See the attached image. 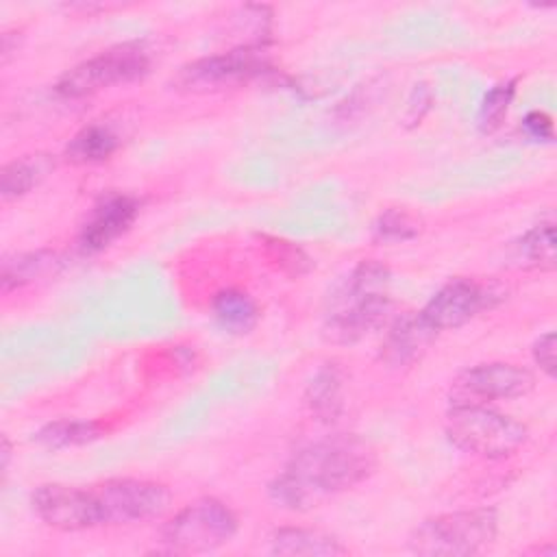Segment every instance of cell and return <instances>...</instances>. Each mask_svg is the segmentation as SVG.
<instances>
[{
	"label": "cell",
	"mask_w": 557,
	"mask_h": 557,
	"mask_svg": "<svg viewBox=\"0 0 557 557\" xmlns=\"http://www.w3.org/2000/svg\"><path fill=\"white\" fill-rule=\"evenodd\" d=\"M433 102V94L429 89L426 83H420L413 87L409 102H407V111H405V124L407 126H416L422 122V117L426 115V111L431 109Z\"/></svg>",
	"instance_id": "obj_25"
},
{
	"label": "cell",
	"mask_w": 557,
	"mask_h": 557,
	"mask_svg": "<svg viewBox=\"0 0 557 557\" xmlns=\"http://www.w3.org/2000/svg\"><path fill=\"white\" fill-rule=\"evenodd\" d=\"M57 265H59V259L54 252H28V255H17L13 259H4L2 289L9 292L13 287L33 283L35 278L50 274Z\"/></svg>",
	"instance_id": "obj_20"
},
{
	"label": "cell",
	"mask_w": 557,
	"mask_h": 557,
	"mask_svg": "<svg viewBox=\"0 0 557 557\" xmlns=\"http://www.w3.org/2000/svg\"><path fill=\"white\" fill-rule=\"evenodd\" d=\"M513 94H516V81H505V83L494 85L483 96V102L479 107V117H476L481 133H485V135L494 133L503 124V120L509 111V104L513 100Z\"/></svg>",
	"instance_id": "obj_22"
},
{
	"label": "cell",
	"mask_w": 557,
	"mask_h": 557,
	"mask_svg": "<svg viewBox=\"0 0 557 557\" xmlns=\"http://www.w3.org/2000/svg\"><path fill=\"white\" fill-rule=\"evenodd\" d=\"M211 311L218 326L231 335H246L259 322V307L255 298L235 287L218 292L211 302Z\"/></svg>",
	"instance_id": "obj_16"
},
{
	"label": "cell",
	"mask_w": 557,
	"mask_h": 557,
	"mask_svg": "<svg viewBox=\"0 0 557 557\" xmlns=\"http://www.w3.org/2000/svg\"><path fill=\"white\" fill-rule=\"evenodd\" d=\"M265 246L270 248L272 257L278 259L281 265H283V268H289L294 274H302V272H307L309 265H311V263H309V257H307L300 248L292 246L289 242H283V239H268Z\"/></svg>",
	"instance_id": "obj_24"
},
{
	"label": "cell",
	"mask_w": 557,
	"mask_h": 557,
	"mask_svg": "<svg viewBox=\"0 0 557 557\" xmlns=\"http://www.w3.org/2000/svg\"><path fill=\"white\" fill-rule=\"evenodd\" d=\"M0 455H2V472H7V468H9V459H11V444H9V440L7 437H2V448H0Z\"/></svg>",
	"instance_id": "obj_28"
},
{
	"label": "cell",
	"mask_w": 557,
	"mask_h": 557,
	"mask_svg": "<svg viewBox=\"0 0 557 557\" xmlns=\"http://www.w3.org/2000/svg\"><path fill=\"white\" fill-rule=\"evenodd\" d=\"M102 435L100 426L96 422L87 420H54L37 431L35 440L44 444L46 448H70V446H83Z\"/></svg>",
	"instance_id": "obj_21"
},
{
	"label": "cell",
	"mask_w": 557,
	"mask_h": 557,
	"mask_svg": "<svg viewBox=\"0 0 557 557\" xmlns=\"http://www.w3.org/2000/svg\"><path fill=\"white\" fill-rule=\"evenodd\" d=\"M237 533V516L218 498H200L183 507L161 529V542L170 553H207Z\"/></svg>",
	"instance_id": "obj_6"
},
{
	"label": "cell",
	"mask_w": 557,
	"mask_h": 557,
	"mask_svg": "<svg viewBox=\"0 0 557 557\" xmlns=\"http://www.w3.org/2000/svg\"><path fill=\"white\" fill-rule=\"evenodd\" d=\"M418 233L420 220L405 209H387L374 222V235L381 242H409Z\"/></svg>",
	"instance_id": "obj_23"
},
{
	"label": "cell",
	"mask_w": 557,
	"mask_h": 557,
	"mask_svg": "<svg viewBox=\"0 0 557 557\" xmlns=\"http://www.w3.org/2000/svg\"><path fill=\"white\" fill-rule=\"evenodd\" d=\"M120 146V137L104 124L83 126L65 146V159L76 165L107 161Z\"/></svg>",
	"instance_id": "obj_18"
},
{
	"label": "cell",
	"mask_w": 557,
	"mask_h": 557,
	"mask_svg": "<svg viewBox=\"0 0 557 557\" xmlns=\"http://www.w3.org/2000/svg\"><path fill=\"white\" fill-rule=\"evenodd\" d=\"M150 70V52L141 41H124L74 65L57 81V94L63 98H85L141 78Z\"/></svg>",
	"instance_id": "obj_5"
},
{
	"label": "cell",
	"mask_w": 557,
	"mask_h": 557,
	"mask_svg": "<svg viewBox=\"0 0 557 557\" xmlns=\"http://www.w3.org/2000/svg\"><path fill=\"white\" fill-rule=\"evenodd\" d=\"M533 359L535 363L540 366V370L553 379L555 376V363H557V357H555V333L548 331L544 335H540L533 344Z\"/></svg>",
	"instance_id": "obj_26"
},
{
	"label": "cell",
	"mask_w": 557,
	"mask_h": 557,
	"mask_svg": "<svg viewBox=\"0 0 557 557\" xmlns=\"http://www.w3.org/2000/svg\"><path fill=\"white\" fill-rule=\"evenodd\" d=\"M496 533L498 516L494 509L453 511L422 520L411 531L407 546L426 557H466L490 548Z\"/></svg>",
	"instance_id": "obj_3"
},
{
	"label": "cell",
	"mask_w": 557,
	"mask_h": 557,
	"mask_svg": "<svg viewBox=\"0 0 557 557\" xmlns=\"http://www.w3.org/2000/svg\"><path fill=\"white\" fill-rule=\"evenodd\" d=\"M137 213H139V202L133 196L111 194L102 198L94 207L87 224L81 231V237H78L81 248L85 252L104 250L109 244H113L120 235H124L131 228Z\"/></svg>",
	"instance_id": "obj_12"
},
{
	"label": "cell",
	"mask_w": 557,
	"mask_h": 557,
	"mask_svg": "<svg viewBox=\"0 0 557 557\" xmlns=\"http://www.w3.org/2000/svg\"><path fill=\"white\" fill-rule=\"evenodd\" d=\"M389 270L379 261H361L329 298L322 335L333 344H355L379 329L389 311Z\"/></svg>",
	"instance_id": "obj_2"
},
{
	"label": "cell",
	"mask_w": 557,
	"mask_h": 557,
	"mask_svg": "<svg viewBox=\"0 0 557 557\" xmlns=\"http://www.w3.org/2000/svg\"><path fill=\"white\" fill-rule=\"evenodd\" d=\"M268 67L261 46H237L222 54L202 57L181 67L176 85L187 91H220L252 81Z\"/></svg>",
	"instance_id": "obj_7"
},
{
	"label": "cell",
	"mask_w": 557,
	"mask_h": 557,
	"mask_svg": "<svg viewBox=\"0 0 557 557\" xmlns=\"http://www.w3.org/2000/svg\"><path fill=\"white\" fill-rule=\"evenodd\" d=\"M54 168L48 154H26L9 161L0 172V194L4 200H15L37 187Z\"/></svg>",
	"instance_id": "obj_17"
},
{
	"label": "cell",
	"mask_w": 557,
	"mask_h": 557,
	"mask_svg": "<svg viewBox=\"0 0 557 557\" xmlns=\"http://www.w3.org/2000/svg\"><path fill=\"white\" fill-rule=\"evenodd\" d=\"M500 294L474 278H453L442 285L420 311L422 320L437 333L459 329L476 318L481 311L492 309Z\"/></svg>",
	"instance_id": "obj_10"
},
{
	"label": "cell",
	"mask_w": 557,
	"mask_h": 557,
	"mask_svg": "<svg viewBox=\"0 0 557 557\" xmlns=\"http://www.w3.org/2000/svg\"><path fill=\"white\" fill-rule=\"evenodd\" d=\"M513 259L524 268H555V228L553 222H542L520 235L513 244Z\"/></svg>",
	"instance_id": "obj_19"
},
{
	"label": "cell",
	"mask_w": 557,
	"mask_h": 557,
	"mask_svg": "<svg viewBox=\"0 0 557 557\" xmlns=\"http://www.w3.org/2000/svg\"><path fill=\"white\" fill-rule=\"evenodd\" d=\"M270 553L285 557H335L344 555L346 548L337 537L320 529L283 527L272 533Z\"/></svg>",
	"instance_id": "obj_14"
},
{
	"label": "cell",
	"mask_w": 557,
	"mask_h": 557,
	"mask_svg": "<svg viewBox=\"0 0 557 557\" xmlns=\"http://www.w3.org/2000/svg\"><path fill=\"white\" fill-rule=\"evenodd\" d=\"M102 524H131L165 513L172 494L163 483L146 479H111L94 490Z\"/></svg>",
	"instance_id": "obj_8"
},
{
	"label": "cell",
	"mask_w": 557,
	"mask_h": 557,
	"mask_svg": "<svg viewBox=\"0 0 557 557\" xmlns=\"http://www.w3.org/2000/svg\"><path fill=\"white\" fill-rule=\"evenodd\" d=\"M30 505L41 522L59 531H83L102 524L94 490L87 492L63 483H46L33 492Z\"/></svg>",
	"instance_id": "obj_11"
},
{
	"label": "cell",
	"mask_w": 557,
	"mask_h": 557,
	"mask_svg": "<svg viewBox=\"0 0 557 557\" xmlns=\"http://www.w3.org/2000/svg\"><path fill=\"white\" fill-rule=\"evenodd\" d=\"M446 437L459 450L503 459L527 442V426L485 405H453L446 413Z\"/></svg>",
	"instance_id": "obj_4"
},
{
	"label": "cell",
	"mask_w": 557,
	"mask_h": 557,
	"mask_svg": "<svg viewBox=\"0 0 557 557\" xmlns=\"http://www.w3.org/2000/svg\"><path fill=\"white\" fill-rule=\"evenodd\" d=\"M374 468L376 455L368 442L333 435L298 450L270 483V498L285 509H311L359 485Z\"/></svg>",
	"instance_id": "obj_1"
},
{
	"label": "cell",
	"mask_w": 557,
	"mask_h": 557,
	"mask_svg": "<svg viewBox=\"0 0 557 557\" xmlns=\"http://www.w3.org/2000/svg\"><path fill=\"white\" fill-rule=\"evenodd\" d=\"M435 335L420 313H405L389 324L381 344V359L387 366L407 368L426 352Z\"/></svg>",
	"instance_id": "obj_13"
},
{
	"label": "cell",
	"mask_w": 557,
	"mask_h": 557,
	"mask_svg": "<svg viewBox=\"0 0 557 557\" xmlns=\"http://www.w3.org/2000/svg\"><path fill=\"white\" fill-rule=\"evenodd\" d=\"M305 400L311 413L322 422H335L344 409V376L335 361L315 370L305 389Z\"/></svg>",
	"instance_id": "obj_15"
},
{
	"label": "cell",
	"mask_w": 557,
	"mask_h": 557,
	"mask_svg": "<svg viewBox=\"0 0 557 557\" xmlns=\"http://www.w3.org/2000/svg\"><path fill=\"white\" fill-rule=\"evenodd\" d=\"M535 385L527 368L507 361L479 363L461 374L450 385L453 405H485L492 400H509L529 394Z\"/></svg>",
	"instance_id": "obj_9"
},
{
	"label": "cell",
	"mask_w": 557,
	"mask_h": 557,
	"mask_svg": "<svg viewBox=\"0 0 557 557\" xmlns=\"http://www.w3.org/2000/svg\"><path fill=\"white\" fill-rule=\"evenodd\" d=\"M522 128L533 141H553V137H555L553 117L544 111L527 113L524 120H522Z\"/></svg>",
	"instance_id": "obj_27"
}]
</instances>
